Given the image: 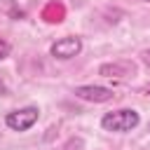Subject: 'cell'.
<instances>
[{
	"mask_svg": "<svg viewBox=\"0 0 150 150\" xmlns=\"http://www.w3.org/2000/svg\"><path fill=\"white\" fill-rule=\"evenodd\" d=\"M141 124V115L134 108H120L112 112H105L101 117V127L105 131H115V134H127L131 129H136Z\"/></svg>",
	"mask_w": 150,
	"mask_h": 150,
	"instance_id": "1",
	"label": "cell"
},
{
	"mask_svg": "<svg viewBox=\"0 0 150 150\" xmlns=\"http://www.w3.org/2000/svg\"><path fill=\"white\" fill-rule=\"evenodd\" d=\"M40 117V110L35 105H26V108H19V110H12L5 115V124L12 129V131H28Z\"/></svg>",
	"mask_w": 150,
	"mask_h": 150,
	"instance_id": "2",
	"label": "cell"
},
{
	"mask_svg": "<svg viewBox=\"0 0 150 150\" xmlns=\"http://www.w3.org/2000/svg\"><path fill=\"white\" fill-rule=\"evenodd\" d=\"M80 52H82V40H80L77 35H66V38L56 40V42L49 47V54H52L54 59H61V61L73 59V56H77Z\"/></svg>",
	"mask_w": 150,
	"mask_h": 150,
	"instance_id": "3",
	"label": "cell"
},
{
	"mask_svg": "<svg viewBox=\"0 0 150 150\" xmlns=\"http://www.w3.org/2000/svg\"><path fill=\"white\" fill-rule=\"evenodd\" d=\"M75 96L82 101H91V103H105L115 94H112V89L101 87V84H82V87H75Z\"/></svg>",
	"mask_w": 150,
	"mask_h": 150,
	"instance_id": "4",
	"label": "cell"
},
{
	"mask_svg": "<svg viewBox=\"0 0 150 150\" xmlns=\"http://www.w3.org/2000/svg\"><path fill=\"white\" fill-rule=\"evenodd\" d=\"M98 73L103 77H127L134 73V63L129 61H115V63H103L98 68Z\"/></svg>",
	"mask_w": 150,
	"mask_h": 150,
	"instance_id": "5",
	"label": "cell"
},
{
	"mask_svg": "<svg viewBox=\"0 0 150 150\" xmlns=\"http://www.w3.org/2000/svg\"><path fill=\"white\" fill-rule=\"evenodd\" d=\"M9 49H12L9 42H5V40L0 38V59H7V56H9Z\"/></svg>",
	"mask_w": 150,
	"mask_h": 150,
	"instance_id": "6",
	"label": "cell"
},
{
	"mask_svg": "<svg viewBox=\"0 0 150 150\" xmlns=\"http://www.w3.org/2000/svg\"><path fill=\"white\" fill-rule=\"evenodd\" d=\"M141 59H143V63H145V66L150 68V49H145V52L141 54Z\"/></svg>",
	"mask_w": 150,
	"mask_h": 150,
	"instance_id": "7",
	"label": "cell"
},
{
	"mask_svg": "<svg viewBox=\"0 0 150 150\" xmlns=\"http://www.w3.org/2000/svg\"><path fill=\"white\" fill-rule=\"evenodd\" d=\"M2 94H7V87H5V82L0 80V96H2Z\"/></svg>",
	"mask_w": 150,
	"mask_h": 150,
	"instance_id": "8",
	"label": "cell"
},
{
	"mask_svg": "<svg viewBox=\"0 0 150 150\" xmlns=\"http://www.w3.org/2000/svg\"><path fill=\"white\" fill-rule=\"evenodd\" d=\"M143 2H150V0H143Z\"/></svg>",
	"mask_w": 150,
	"mask_h": 150,
	"instance_id": "9",
	"label": "cell"
}]
</instances>
